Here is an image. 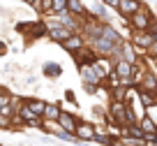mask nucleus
Here are the masks:
<instances>
[{
	"instance_id": "obj_1",
	"label": "nucleus",
	"mask_w": 157,
	"mask_h": 146,
	"mask_svg": "<svg viewBox=\"0 0 157 146\" xmlns=\"http://www.w3.org/2000/svg\"><path fill=\"white\" fill-rule=\"evenodd\" d=\"M155 21H157L155 19V12L143 2V5L139 7V10L134 12L127 21H125V26H127L129 30H150V26L155 23Z\"/></svg>"
},
{
	"instance_id": "obj_2",
	"label": "nucleus",
	"mask_w": 157,
	"mask_h": 146,
	"mask_svg": "<svg viewBox=\"0 0 157 146\" xmlns=\"http://www.w3.org/2000/svg\"><path fill=\"white\" fill-rule=\"evenodd\" d=\"M16 33L25 35V37L33 42V39L46 37V21H30V23H16Z\"/></svg>"
},
{
	"instance_id": "obj_3",
	"label": "nucleus",
	"mask_w": 157,
	"mask_h": 146,
	"mask_svg": "<svg viewBox=\"0 0 157 146\" xmlns=\"http://www.w3.org/2000/svg\"><path fill=\"white\" fill-rule=\"evenodd\" d=\"M44 21H46V37H49L51 42L60 44V42H65V39L72 35V30L65 28V26H60L58 21L51 19V16H44Z\"/></svg>"
},
{
	"instance_id": "obj_4",
	"label": "nucleus",
	"mask_w": 157,
	"mask_h": 146,
	"mask_svg": "<svg viewBox=\"0 0 157 146\" xmlns=\"http://www.w3.org/2000/svg\"><path fill=\"white\" fill-rule=\"evenodd\" d=\"M129 42L139 49V54H146L155 39H152V35L148 30H129Z\"/></svg>"
},
{
	"instance_id": "obj_5",
	"label": "nucleus",
	"mask_w": 157,
	"mask_h": 146,
	"mask_svg": "<svg viewBox=\"0 0 157 146\" xmlns=\"http://www.w3.org/2000/svg\"><path fill=\"white\" fill-rule=\"evenodd\" d=\"M113 72L120 77V81H123V86L127 88V86H132V74H134V65L132 63H127L125 58H118V60H113Z\"/></svg>"
},
{
	"instance_id": "obj_6",
	"label": "nucleus",
	"mask_w": 157,
	"mask_h": 146,
	"mask_svg": "<svg viewBox=\"0 0 157 146\" xmlns=\"http://www.w3.org/2000/svg\"><path fill=\"white\" fill-rule=\"evenodd\" d=\"M74 135L83 141V144L95 141V137H97V123H93V121H78L76 132H74Z\"/></svg>"
},
{
	"instance_id": "obj_7",
	"label": "nucleus",
	"mask_w": 157,
	"mask_h": 146,
	"mask_svg": "<svg viewBox=\"0 0 157 146\" xmlns=\"http://www.w3.org/2000/svg\"><path fill=\"white\" fill-rule=\"evenodd\" d=\"M60 47H63L69 56H74V54H78L83 47H88V42L83 39V35H81V33H72L65 42H60Z\"/></svg>"
},
{
	"instance_id": "obj_8",
	"label": "nucleus",
	"mask_w": 157,
	"mask_h": 146,
	"mask_svg": "<svg viewBox=\"0 0 157 146\" xmlns=\"http://www.w3.org/2000/svg\"><path fill=\"white\" fill-rule=\"evenodd\" d=\"M76 70H78V77H81V81H83V83H95V86H102V83H104L102 77H99V74L93 70V65H88V63H78Z\"/></svg>"
},
{
	"instance_id": "obj_9",
	"label": "nucleus",
	"mask_w": 157,
	"mask_h": 146,
	"mask_svg": "<svg viewBox=\"0 0 157 146\" xmlns=\"http://www.w3.org/2000/svg\"><path fill=\"white\" fill-rule=\"evenodd\" d=\"M141 5H143V0H120V2H118V7H116V12H118V16H120L123 21H127Z\"/></svg>"
},
{
	"instance_id": "obj_10",
	"label": "nucleus",
	"mask_w": 157,
	"mask_h": 146,
	"mask_svg": "<svg viewBox=\"0 0 157 146\" xmlns=\"http://www.w3.org/2000/svg\"><path fill=\"white\" fill-rule=\"evenodd\" d=\"M120 58H125L127 63H132V65H136L139 60H141V54H139V49L134 47L132 42H129V37H127V39H123V44H120Z\"/></svg>"
},
{
	"instance_id": "obj_11",
	"label": "nucleus",
	"mask_w": 157,
	"mask_h": 146,
	"mask_svg": "<svg viewBox=\"0 0 157 146\" xmlns=\"http://www.w3.org/2000/svg\"><path fill=\"white\" fill-rule=\"evenodd\" d=\"M78 121H81V118H78V114H74V112H60V116H58V123H60V128H63V130H67V132H76V125H78Z\"/></svg>"
},
{
	"instance_id": "obj_12",
	"label": "nucleus",
	"mask_w": 157,
	"mask_h": 146,
	"mask_svg": "<svg viewBox=\"0 0 157 146\" xmlns=\"http://www.w3.org/2000/svg\"><path fill=\"white\" fill-rule=\"evenodd\" d=\"M136 88H143V91H157V72L152 67H148L143 72L141 81L136 83Z\"/></svg>"
},
{
	"instance_id": "obj_13",
	"label": "nucleus",
	"mask_w": 157,
	"mask_h": 146,
	"mask_svg": "<svg viewBox=\"0 0 157 146\" xmlns=\"http://www.w3.org/2000/svg\"><path fill=\"white\" fill-rule=\"evenodd\" d=\"M97 56H99V54L88 44V47H83L78 54H74V65H78V63H88V65H90V63H95V60H97Z\"/></svg>"
},
{
	"instance_id": "obj_14",
	"label": "nucleus",
	"mask_w": 157,
	"mask_h": 146,
	"mask_svg": "<svg viewBox=\"0 0 157 146\" xmlns=\"http://www.w3.org/2000/svg\"><path fill=\"white\" fill-rule=\"evenodd\" d=\"M42 77H46V79H60V77H63V65L56 63V60H46V63L42 65Z\"/></svg>"
},
{
	"instance_id": "obj_15",
	"label": "nucleus",
	"mask_w": 157,
	"mask_h": 146,
	"mask_svg": "<svg viewBox=\"0 0 157 146\" xmlns=\"http://www.w3.org/2000/svg\"><path fill=\"white\" fill-rule=\"evenodd\" d=\"M23 104H25V107H30V109H33V114H37L39 118L44 116V107H46V102L42 100V97H23Z\"/></svg>"
},
{
	"instance_id": "obj_16",
	"label": "nucleus",
	"mask_w": 157,
	"mask_h": 146,
	"mask_svg": "<svg viewBox=\"0 0 157 146\" xmlns=\"http://www.w3.org/2000/svg\"><path fill=\"white\" fill-rule=\"evenodd\" d=\"M136 93H139V97H141V102H143L146 109L157 107V91H143V88H136Z\"/></svg>"
},
{
	"instance_id": "obj_17",
	"label": "nucleus",
	"mask_w": 157,
	"mask_h": 146,
	"mask_svg": "<svg viewBox=\"0 0 157 146\" xmlns=\"http://www.w3.org/2000/svg\"><path fill=\"white\" fill-rule=\"evenodd\" d=\"M67 12H69V14H74L76 19H81V16L88 12V7H86L83 0H67Z\"/></svg>"
},
{
	"instance_id": "obj_18",
	"label": "nucleus",
	"mask_w": 157,
	"mask_h": 146,
	"mask_svg": "<svg viewBox=\"0 0 157 146\" xmlns=\"http://www.w3.org/2000/svg\"><path fill=\"white\" fill-rule=\"evenodd\" d=\"M139 125H141V130L146 132V135H152V132H157V123H155V118H152L150 114H143V116L139 118Z\"/></svg>"
},
{
	"instance_id": "obj_19",
	"label": "nucleus",
	"mask_w": 157,
	"mask_h": 146,
	"mask_svg": "<svg viewBox=\"0 0 157 146\" xmlns=\"http://www.w3.org/2000/svg\"><path fill=\"white\" fill-rule=\"evenodd\" d=\"M60 112H63L60 102H46V107H44V116H42V118H49V121H58Z\"/></svg>"
},
{
	"instance_id": "obj_20",
	"label": "nucleus",
	"mask_w": 157,
	"mask_h": 146,
	"mask_svg": "<svg viewBox=\"0 0 157 146\" xmlns=\"http://www.w3.org/2000/svg\"><path fill=\"white\" fill-rule=\"evenodd\" d=\"M93 14L97 16V19H102V21H106V23H111V10H109L104 2H95Z\"/></svg>"
},
{
	"instance_id": "obj_21",
	"label": "nucleus",
	"mask_w": 157,
	"mask_h": 146,
	"mask_svg": "<svg viewBox=\"0 0 157 146\" xmlns=\"http://www.w3.org/2000/svg\"><path fill=\"white\" fill-rule=\"evenodd\" d=\"M60 12H67V0H51V14H60Z\"/></svg>"
},
{
	"instance_id": "obj_22",
	"label": "nucleus",
	"mask_w": 157,
	"mask_h": 146,
	"mask_svg": "<svg viewBox=\"0 0 157 146\" xmlns=\"http://www.w3.org/2000/svg\"><path fill=\"white\" fill-rule=\"evenodd\" d=\"M10 97H12V93L7 91L5 86H0V112H2V107H7V104H10Z\"/></svg>"
},
{
	"instance_id": "obj_23",
	"label": "nucleus",
	"mask_w": 157,
	"mask_h": 146,
	"mask_svg": "<svg viewBox=\"0 0 157 146\" xmlns=\"http://www.w3.org/2000/svg\"><path fill=\"white\" fill-rule=\"evenodd\" d=\"M63 95H65V102H69V104H78V100H76V93H74L72 88H67V91H65Z\"/></svg>"
},
{
	"instance_id": "obj_24",
	"label": "nucleus",
	"mask_w": 157,
	"mask_h": 146,
	"mask_svg": "<svg viewBox=\"0 0 157 146\" xmlns=\"http://www.w3.org/2000/svg\"><path fill=\"white\" fill-rule=\"evenodd\" d=\"M143 139H146L148 146H157V132H152V135H146Z\"/></svg>"
},
{
	"instance_id": "obj_25",
	"label": "nucleus",
	"mask_w": 157,
	"mask_h": 146,
	"mask_svg": "<svg viewBox=\"0 0 157 146\" xmlns=\"http://www.w3.org/2000/svg\"><path fill=\"white\" fill-rule=\"evenodd\" d=\"M7 51H10L7 42H5V39H0V58H5V56H7Z\"/></svg>"
},
{
	"instance_id": "obj_26",
	"label": "nucleus",
	"mask_w": 157,
	"mask_h": 146,
	"mask_svg": "<svg viewBox=\"0 0 157 146\" xmlns=\"http://www.w3.org/2000/svg\"><path fill=\"white\" fill-rule=\"evenodd\" d=\"M99 2H104V5H106L109 10H116V7H118V2H120V0H99Z\"/></svg>"
},
{
	"instance_id": "obj_27",
	"label": "nucleus",
	"mask_w": 157,
	"mask_h": 146,
	"mask_svg": "<svg viewBox=\"0 0 157 146\" xmlns=\"http://www.w3.org/2000/svg\"><path fill=\"white\" fill-rule=\"evenodd\" d=\"M21 2H25V5H30V7H35V5H37V0H21Z\"/></svg>"
},
{
	"instance_id": "obj_28",
	"label": "nucleus",
	"mask_w": 157,
	"mask_h": 146,
	"mask_svg": "<svg viewBox=\"0 0 157 146\" xmlns=\"http://www.w3.org/2000/svg\"><path fill=\"white\" fill-rule=\"evenodd\" d=\"M0 146H2V144H0Z\"/></svg>"
}]
</instances>
